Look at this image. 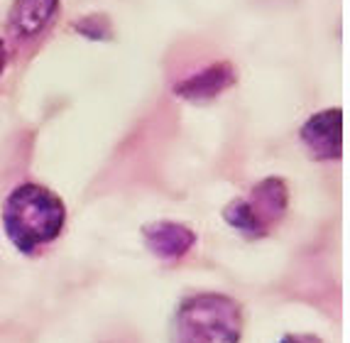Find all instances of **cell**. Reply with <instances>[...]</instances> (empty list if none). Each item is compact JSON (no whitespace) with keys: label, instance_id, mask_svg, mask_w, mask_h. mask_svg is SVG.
<instances>
[{"label":"cell","instance_id":"obj_1","mask_svg":"<svg viewBox=\"0 0 350 343\" xmlns=\"http://www.w3.org/2000/svg\"><path fill=\"white\" fill-rule=\"evenodd\" d=\"M64 201L47 186L20 184L3 204V228L10 243L25 255H32L54 243L64 228Z\"/></svg>","mask_w":350,"mask_h":343},{"label":"cell","instance_id":"obj_2","mask_svg":"<svg viewBox=\"0 0 350 343\" xmlns=\"http://www.w3.org/2000/svg\"><path fill=\"white\" fill-rule=\"evenodd\" d=\"M243 307L233 297L204 292L184 299L170 326L172 343H240Z\"/></svg>","mask_w":350,"mask_h":343},{"label":"cell","instance_id":"obj_3","mask_svg":"<svg viewBox=\"0 0 350 343\" xmlns=\"http://www.w3.org/2000/svg\"><path fill=\"white\" fill-rule=\"evenodd\" d=\"M286 206H289L286 181L280 177H267V179L257 181L247 196L233 199L223 209V218L245 238L255 240L267 236L282 221Z\"/></svg>","mask_w":350,"mask_h":343},{"label":"cell","instance_id":"obj_4","mask_svg":"<svg viewBox=\"0 0 350 343\" xmlns=\"http://www.w3.org/2000/svg\"><path fill=\"white\" fill-rule=\"evenodd\" d=\"M304 147L319 162H333L343 155V111L328 108L311 116L299 130Z\"/></svg>","mask_w":350,"mask_h":343},{"label":"cell","instance_id":"obj_5","mask_svg":"<svg viewBox=\"0 0 350 343\" xmlns=\"http://www.w3.org/2000/svg\"><path fill=\"white\" fill-rule=\"evenodd\" d=\"M235 79L238 76H235V69L230 62H216V64L196 71L189 79H181L174 86V93L181 101H189V103H211L223 91L233 86Z\"/></svg>","mask_w":350,"mask_h":343},{"label":"cell","instance_id":"obj_6","mask_svg":"<svg viewBox=\"0 0 350 343\" xmlns=\"http://www.w3.org/2000/svg\"><path fill=\"white\" fill-rule=\"evenodd\" d=\"M145 245L154 257L162 262H176L187 255L196 243V233L184 223L176 221H154L142 228Z\"/></svg>","mask_w":350,"mask_h":343},{"label":"cell","instance_id":"obj_7","mask_svg":"<svg viewBox=\"0 0 350 343\" xmlns=\"http://www.w3.org/2000/svg\"><path fill=\"white\" fill-rule=\"evenodd\" d=\"M59 0H15L10 8V29L20 40H32L54 20Z\"/></svg>","mask_w":350,"mask_h":343},{"label":"cell","instance_id":"obj_8","mask_svg":"<svg viewBox=\"0 0 350 343\" xmlns=\"http://www.w3.org/2000/svg\"><path fill=\"white\" fill-rule=\"evenodd\" d=\"M74 29L86 40L103 42L111 37V20L105 15H86V18H79L74 23Z\"/></svg>","mask_w":350,"mask_h":343},{"label":"cell","instance_id":"obj_9","mask_svg":"<svg viewBox=\"0 0 350 343\" xmlns=\"http://www.w3.org/2000/svg\"><path fill=\"white\" fill-rule=\"evenodd\" d=\"M280 343H321V338L311 336V333H286Z\"/></svg>","mask_w":350,"mask_h":343},{"label":"cell","instance_id":"obj_10","mask_svg":"<svg viewBox=\"0 0 350 343\" xmlns=\"http://www.w3.org/2000/svg\"><path fill=\"white\" fill-rule=\"evenodd\" d=\"M5 62H8V52H5V42L0 40V76H3V69H5Z\"/></svg>","mask_w":350,"mask_h":343}]
</instances>
